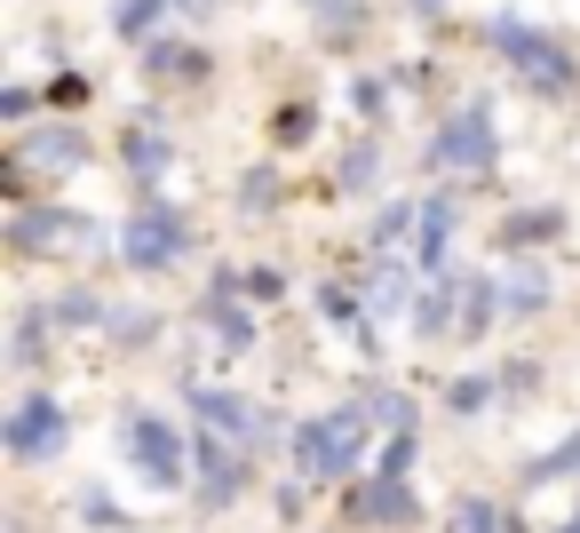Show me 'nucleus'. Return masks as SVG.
<instances>
[{"label":"nucleus","mask_w":580,"mask_h":533,"mask_svg":"<svg viewBox=\"0 0 580 533\" xmlns=\"http://www.w3.org/2000/svg\"><path fill=\"white\" fill-rule=\"evenodd\" d=\"M56 240H80V223H72V215H56V208L16 215V247H56Z\"/></svg>","instance_id":"obj_9"},{"label":"nucleus","mask_w":580,"mask_h":533,"mask_svg":"<svg viewBox=\"0 0 580 533\" xmlns=\"http://www.w3.org/2000/svg\"><path fill=\"white\" fill-rule=\"evenodd\" d=\"M405 215H414V208H382V215H373V240H405Z\"/></svg>","instance_id":"obj_19"},{"label":"nucleus","mask_w":580,"mask_h":533,"mask_svg":"<svg viewBox=\"0 0 580 533\" xmlns=\"http://www.w3.org/2000/svg\"><path fill=\"white\" fill-rule=\"evenodd\" d=\"M199 470H208V493H215V502L238 486V470H231V446H199Z\"/></svg>","instance_id":"obj_12"},{"label":"nucleus","mask_w":580,"mask_h":533,"mask_svg":"<svg viewBox=\"0 0 580 533\" xmlns=\"http://www.w3.org/2000/svg\"><path fill=\"white\" fill-rule=\"evenodd\" d=\"M358 454H366V414L358 407H334V414H319L294 438L302 478H343V470H358Z\"/></svg>","instance_id":"obj_1"},{"label":"nucleus","mask_w":580,"mask_h":533,"mask_svg":"<svg viewBox=\"0 0 580 533\" xmlns=\"http://www.w3.org/2000/svg\"><path fill=\"white\" fill-rule=\"evenodd\" d=\"M24 159H41V168H80L88 144L72 136V127H48V136H24Z\"/></svg>","instance_id":"obj_8"},{"label":"nucleus","mask_w":580,"mask_h":533,"mask_svg":"<svg viewBox=\"0 0 580 533\" xmlns=\"http://www.w3.org/2000/svg\"><path fill=\"white\" fill-rule=\"evenodd\" d=\"M191 414L215 430V438H247L255 430V407L247 398H231V390H191Z\"/></svg>","instance_id":"obj_7"},{"label":"nucleus","mask_w":580,"mask_h":533,"mask_svg":"<svg viewBox=\"0 0 580 533\" xmlns=\"http://www.w3.org/2000/svg\"><path fill=\"white\" fill-rule=\"evenodd\" d=\"M405 303V271H382L373 279V311H398Z\"/></svg>","instance_id":"obj_17"},{"label":"nucleus","mask_w":580,"mask_h":533,"mask_svg":"<svg viewBox=\"0 0 580 533\" xmlns=\"http://www.w3.org/2000/svg\"><path fill=\"white\" fill-rule=\"evenodd\" d=\"M366 518H390V525H414V493H405V478H382L366 493Z\"/></svg>","instance_id":"obj_10"},{"label":"nucleus","mask_w":580,"mask_h":533,"mask_svg":"<svg viewBox=\"0 0 580 533\" xmlns=\"http://www.w3.org/2000/svg\"><path fill=\"white\" fill-rule=\"evenodd\" d=\"M238 295H255V303H270V295H279V271H238Z\"/></svg>","instance_id":"obj_18"},{"label":"nucleus","mask_w":580,"mask_h":533,"mask_svg":"<svg viewBox=\"0 0 580 533\" xmlns=\"http://www.w3.org/2000/svg\"><path fill=\"white\" fill-rule=\"evenodd\" d=\"M437 168H493V112L486 104H461L437 127Z\"/></svg>","instance_id":"obj_4"},{"label":"nucleus","mask_w":580,"mask_h":533,"mask_svg":"<svg viewBox=\"0 0 580 533\" xmlns=\"http://www.w3.org/2000/svg\"><path fill=\"white\" fill-rule=\"evenodd\" d=\"M565 533H580V525H565Z\"/></svg>","instance_id":"obj_21"},{"label":"nucleus","mask_w":580,"mask_h":533,"mask_svg":"<svg viewBox=\"0 0 580 533\" xmlns=\"http://www.w3.org/2000/svg\"><path fill=\"white\" fill-rule=\"evenodd\" d=\"M127 168L144 176V184H159V176H167V144H159V136H127Z\"/></svg>","instance_id":"obj_11"},{"label":"nucleus","mask_w":580,"mask_h":533,"mask_svg":"<svg viewBox=\"0 0 580 533\" xmlns=\"http://www.w3.org/2000/svg\"><path fill=\"white\" fill-rule=\"evenodd\" d=\"M56 446H64V407H56V398H24V407L9 414V454L48 462Z\"/></svg>","instance_id":"obj_5"},{"label":"nucleus","mask_w":580,"mask_h":533,"mask_svg":"<svg viewBox=\"0 0 580 533\" xmlns=\"http://www.w3.org/2000/svg\"><path fill=\"white\" fill-rule=\"evenodd\" d=\"M446 311H454V279H437V287L422 295V335H437V326H446Z\"/></svg>","instance_id":"obj_14"},{"label":"nucleus","mask_w":580,"mask_h":533,"mask_svg":"<svg viewBox=\"0 0 580 533\" xmlns=\"http://www.w3.org/2000/svg\"><path fill=\"white\" fill-rule=\"evenodd\" d=\"M493 48L517 64V73H525L540 96H565V88H572V56L549 41V32H533L525 16H493Z\"/></svg>","instance_id":"obj_2"},{"label":"nucleus","mask_w":580,"mask_h":533,"mask_svg":"<svg viewBox=\"0 0 580 533\" xmlns=\"http://www.w3.org/2000/svg\"><path fill=\"white\" fill-rule=\"evenodd\" d=\"M486 398H493V382H486V375H469V382H454V414H477V407H486Z\"/></svg>","instance_id":"obj_16"},{"label":"nucleus","mask_w":580,"mask_h":533,"mask_svg":"<svg viewBox=\"0 0 580 533\" xmlns=\"http://www.w3.org/2000/svg\"><path fill=\"white\" fill-rule=\"evenodd\" d=\"M120 446L144 462V478L152 486H176V470H183V446H176V430L167 422H152V414H135L127 430H120Z\"/></svg>","instance_id":"obj_6"},{"label":"nucleus","mask_w":580,"mask_h":533,"mask_svg":"<svg viewBox=\"0 0 580 533\" xmlns=\"http://www.w3.org/2000/svg\"><path fill=\"white\" fill-rule=\"evenodd\" d=\"M422 9H437V0H422Z\"/></svg>","instance_id":"obj_20"},{"label":"nucleus","mask_w":580,"mask_h":533,"mask_svg":"<svg viewBox=\"0 0 580 533\" xmlns=\"http://www.w3.org/2000/svg\"><path fill=\"white\" fill-rule=\"evenodd\" d=\"M167 0H120V32H152Z\"/></svg>","instance_id":"obj_15"},{"label":"nucleus","mask_w":580,"mask_h":533,"mask_svg":"<svg viewBox=\"0 0 580 533\" xmlns=\"http://www.w3.org/2000/svg\"><path fill=\"white\" fill-rule=\"evenodd\" d=\"M183 215H167V208H144V215H127V231H120V255L135 263V271H159V263H176L183 255Z\"/></svg>","instance_id":"obj_3"},{"label":"nucleus","mask_w":580,"mask_h":533,"mask_svg":"<svg viewBox=\"0 0 580 533\" xmlns=\"http://www.w3.org/2000/svg\"><path fill=\"white\" fill-rule=\"evenodd\" d=\"M446 231H454V199H430V208H422V247L437 255V247H446Z\"/></svg>","instance_id":"obj_13"}]
</instances>
